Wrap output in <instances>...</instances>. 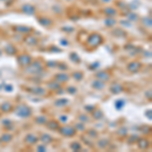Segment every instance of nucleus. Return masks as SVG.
<instances>
[{"label": "nucleus", "instance_id": "f257e3e1", "mask_svg": "<svg viewBox=\"0 0 152 152\" xmlns=\"http://www.w3.org/2000/svg\"><path fill=\"white\" fill-rule=\"evenodd\" d=\"M46 69L45 68V63L41 59L33 60L32 63L25 68H23V72L27 75L38 76L39 74L43 73V71Z\"/></svg>", "mask_w": 152, "mask_h": 152}, {"label": "nucleus", "instance_id": "f03ea898", "mask_svg": "<svg viewBox=\"0 0 152 152\" xmlns=\"http://www.w3.org/2000/svg\"><path fill=\"white\" fill-rule=\"evenodd\" d=\"M12 112L21 119H29L33 116V109L27 104H18L14 106Z\"/></svg>", "mask_w": 152, "mask_h": 152}, {"label": "nucleus", "instance_id": "7ed1b4c3", "mask_svg": "<svg viewBox=\"0 0 152 152\" xmlns=\"http://www.w3.org/2000/svg\"><path fill=\"white\" fill-rule=\"evenodd\" d=\"M104 42V39L100 34L98 33H92L87 37L86 39V43L85 44L89 47L90 49H95L97 47L102 46Z\"/></svg>", "mask_w": 152, "mask_h": 152}, {"label": "nucleus", "instance_id": "20e7f679", "mask_svg": "<svg viewBox=\"0 0 152 152\" xmlns=\"http://www.w3.org/2000/svg\"><path fill=\"white\" fill-rule=\"evenodd\" d=\"M57 132H59V134L61 135V136L65 137V138H73V137H75L77 133H78V132L76 131L75 127L72 125L60 126V128L58 129Z\"/></svg>", "mask_w": 152, "mask_h": 152}, {"label": "nucleus", "instance_id": "39448f33", "mask_svg": "<svg viewBox=\"0 0 152 152\" xmlns=\"http://www.w3.org/2000/svg\"><path fill=\"white\" fill-rule=\"evenodd\" d=\"M33 60H34V58L29 54H27V53H22V54L16 55V61H18V64L21 68H25L27 66H29V64L32 63Z\"/></svg>", "mask_w": 152, "mask_h": 152}, {"label": "nucleus", "instance_id": "423d86ee", "mask_svg": "<svg viewBox=\"0 0 152 152\" xmlns=\"http://www.w3.org/2000/svg\"><path fill=\"white\" fill-rule=\"evenodd\" d=\"M25 91L32 93L34 95H40V96H44L47 95V89L45 87L42 86H38V85H35V86H29V87H22Z\"/></svg>", "mask_w": 152, "mask_h": 152}, {"label": "nucleus", "instance_id": "0eeeda50", "mask_svg": "<svg viewBox=\"0 0 152 152\" xmlns=\"http://www.w3.org/2000/svg\"><path fill=\"white\" fill-rule=\"evenodd\" d=\"M136 144L140 150L145 151V150H147V149L150 148L151 142L148 138H146V136H144V137H139L138 140H137V142H136Z\"/></svg>", "mask_w": 152, "mask_h": 152}, {"label": "nucleus", "instance_id": "6e6552de", "mask_svg": "<svg viewBox=\"0 0 152 152\" xmlns=\"http://www.w3.org/2000/svg\"><path fill=\"white\" fill-rule=\"evenodd\" d=\"M23 142L27 145H29V146H35V145H37L40 142V138H39L38 135L34 133H29L25 135V139H23Z\"/></svg>", "mask_w": 152, "mask_h": 152}, {"label": "nucleus", "instance_id": "1a4fd4ad", "mask_svg": "<svg viewBox=\"0 0 152 152\" xmlns=\"http://www.w3.org/2000/svg\"><path fill=\"white\" fill-rule=\"evenodd\" d=\"M142 67H143L142 63H141L140 61H137V60H135V61L130 62L126 68H127V70L130 72V73L135 74V73H138V72L140 71L141 69H142Z\"/></svg>", "mask_w": 152, "mask_h": 152}, {"label": "nucleus", "instance_id": "9d476101", "mask_svg": "<svg viewBox=\"0 0 152 152\" xmlns=\"http://www.w3.org/2000/svg\"><path fill=\"white\" fill-rule=\"evenodd\" d=\"M95 77L99 79V80L104 81V82H108V81H110V79L112 78V72H111L110 70H102V71L96 72Z\"/></svg>", "mask_w": 152, "mask_h": 152}, {"label": "nucleus", "instance_id": "9b49d317", "mask_svg": "<svg viewBox=\"0 0 152 152\" xmlns=\"http://www.w3.org/2000/svg\"><path fill=\"white\" fill-rule=\"evenodd\" d=\"M53 79L59 82L60 84H65L66 82L70 80V74L66 73V72H59V73L55 74Z\"/></svg>", "mask_w": 152, "mask_h": 152}, {"label": "nucleus", "instance_id": "f8f14e48", "mask_svg": "<svg viewBox=\"0 0 152 152\" xmlns=\"http://www.w3.org/2000/svg\"><path fill=\"white\" fill-rule=\"evenodd\" d=\"M23 43L25 44H27L29 47H36L39 45V43H40V40H39V38L35 37V36H32V35H27L25 38H23Z\"/></svg>", "mask_w": 152, "mask_h": 152}, {"label": "nucleus", "instance_id": "ddd939ff", "mask_svg": "<svg viewBox=\"0 0 152 152\" xmlns=\"http://www.w3.org/2000/svg\"><path fill=\"white\" fill-rule=\"evenodd\" d=\"M124 85L122 83L119 82H113L112 84L109 87V90H110L111 93L113 95H119V93H122L124 91Z\"/></svg>", "mask_w": 152, "mask_h": 152}, {"label": "nucleus", "instance_id": "4468645a", "mask_svg": "<svg viewBox=\"0 0 152 152\" xmlns=\"http://www.w3.org/2000/svg\"><path fill=\"white\" fill-rule=\"evenodd\" d=\"M12 29H13V32L20 34V35H29L33 32V29L27 27V25H13Z\"/></svg>", "mask_w": 152, "mask_h": 152}, {"label": "nucleus", "instance_id": "2eb2a0df", "mask_svg": "<svg viewBox=\"0 0 152 152\" xmlns=\"http://www.w3.org/2000/svg\"><path fill=\"white\" fill-rule=\"evenodd\" d=\"M46 128L48 130H50V131H54L56 132L58 131V129L60 128V126H61V124H60V122L58 121V120H55V119H51V120H48V122L46 123Z\"/></svg>", "mask_w": 152, "mask_h": 152}, {"label": "nucleus", "instance_id": "dca6fc26", "mask_svg": "<svg viewBox=\"0 0 152 152\" xmlns=\"http://www.w3.org/2000/svg\"><path fill=\"white\" fill-rule=\"evenodd\" d=\"M3 51L6 55H8V56H16V55L18 54V48L12 44L5 45V47L3 48Z\"/></svg>", "mask_w": 152, "mask_h": 152}, {"label": "nucleus", "instance_id": "f3484780", "mask_svg": "<svg viewBox=\"0 0 152 152\" xmlns=\"http://www.w3.org/2000/svg\"><path fill=\"white\" fill-rule=\"evenodd\" d=\"M14 106L9 102H4L0 104V111H1L3 114H9L13 111Z\"/></svg>", "mask_w": 152, "mask_h": 152}, {"label": "nucleus", "instance_id": "a211bd4d", "mask_svg": "<svg viewBox=\"0 0 152 152\" xmlns=\"http://www.w3.org/2000/svg\"><path fill=\"white\" fill-rule=\"evenodd\" d=\"M90 86H91V88L95 89V90H102V89L106 88V82L95 78V80L91 82Z\"/></svg>", "mask_w": 152, "mask_h": 152}, {"label": "nucleus", "instance_id": "6ab92c4d", "mask_svg": "<svg viewBox=\"0 0 152 152\" xmlns=\"http://www.w3.org/2000/svg\"><path fill=\"white\" fill-rule=\"evenodd\" d=\"M39 23L41 25H43L44 27H50L54 25V21L53 19H51L50 18H47V16H41V18H38Z\"/></svg>", "mask_w": 152, "mask_h": 152}, {"label": "nucleus", "instance_id": "aec40b11", "mask_svg": "<svg viewBox=\"0 0 152 152\" xmlns=\"http://www.w3.org/2000/svg\"><path fill=\"white\" fill-rule=\"evenodd\" d=\"M90 114H91V117H92V119L95 120V121H99V120H102V119H104V113L102 112V109L97 108V106H96V108L90 113Z\"/></svg>", "mask_w": 152, "mask_h": 152}, {"label": "nucleus", "instance_id": "412c9836", "mask_svg": "<svg viewBox=\"0 0 152 152\" xmlns=\"http://www.w3.org/2000/svg\"><path fill=\"white\" fill-rule=\"evenodd\" d=\"M13 134H11L10 132L6 131L5 133L1 134L0 136V143H3V144H8L13 140Z\"/></svg>", "mask_w": 152, "mask_h": 152}, {"label": "nucleus", "instance_id": "4be33fe9", "mask_svg": "<svg viewBox=\"0 0 152 152\" xmlns=\"http://www.w3.org/2000/svg\"><path fill=\"white\" fill-rule=\"evenodd\" d=\"M21 12L25 14H29V15H34L36 13V7L32 4H25L21 7Z\"/></svg>", "mask_w": 152, "mask_h": 152}, {"label": "nucleus", "instance_id": "5701e85b", "mask_svg": "<svg viewBox=\"0 0 152 152\" xmlns=\"http://www.w3.org/2000/svg\"><path fill=\"white\" fill-rule=\"evenodd\" d=\"M47 87L52 91H58L60 89H62V84H60L59 82H57L56 80L53 79V80L47 82Z\"/></svg>", "mask_w": 152, "mask_h": 152}, {"label": "nucleus", "instance_id": "b1692460", "mask_svg": "<svg viewBox=\"0 0 152 152\" xmlns=\"http://www.w3.org/2000/svg\"><path fill=\"white\" fill-rule=\"evenodd\" d=\"M116 135H117V137L120 139V140H123V139H125L126 137L129 135V131H128V128L127 127H120L119 129L116 131Z\"/></svg>", "mask_w": 152, "mask_h": 152}, {"label": "nucleus", "instance_id": "393cba45", "mask_svg": "<svg viewBox=\"0 0 152 152\" xmlns=\"http://www.w3.org/2000/svg\"><path fill=\"white\" fill-rule=\"evenodd\" d=\"M39 138H40V142H42V144H45V145H49L51 144V143L54 141V138H53L51 135L49 134H41L40 136H39Z\"/></svg>", "mask_w": 152, "mask_h": 152}, {"label": "nucleus", "instance_id": "a878e982", "mask_svg": "<svg viewBox=\"0 0 152 152\" xmlns=\"http://www.w3.org/2000/svg\"><path fill=\"white\" fill-rule=\"evenodd\" d=\"M102 12L104 14H106L108 18H114L118 14V10L116 9L115 7H112V6H108V7H104L102 9Z\"/></svg>", "mask_w": 152, "mask_h": 152}, {"label": "nucleus", "instance_id": "bb28decb", "mask_svg": "<svg viewBox=\"0 0 152 152\" xmlns=\"http://www.w3.org/2000/svg\"><path fill=\"white\" fill-rule=\"evenodd\" d=\"M110 139L108 138H100L99 140H97V142H96V146H97L98 149H106L108 148V146L110 145Z\"/></svg>", "mask_w": 152, "mask_h": 152}, {"label": "nucleus", "instance_id": "cd10ccee", "mask_svg": "<svg viewBox=\"0 0 152 152\" xmlns=\"http://www.w3.org/2000/svg\"><path fill=\"white\" fill-rule=\"evenodd\" d=\"M68 104H69V99H67V98H58L54 102V106H56V108H65V106H68Z\"/></svg>", "mask_w": 152, "mask_h": 152}, {"label": "nucleus", "instance_id": "c85d7f7f", "mask_svg": "<svg viewBox=\"0 0 152 152\" xmlns=\"http://www.w3.org/2000/svg\"><path fill=\"white\" fill-rule=\"evenodd\" d=\"M70 77H72L74 80L77 81V82H80V81L83 79V77H84V73H83L82 71H79V70H77V71L72 72V73L70 74Z\"/></svg>", "mask_w": 152, "mask_h": 152}, {"label": "nucleus", "instance_id": "c756f323", "mask_svg": "<svg viewBox=\"0 0 152 152\" xmlns=\"http://www.w3.org/2000/svg\"><path fill=\"white\" fill-rule=\"evenodd\" d=\"M48 118L46 117V116H43V115H41V116H37V117H35V119H34V122H35L36 124H38V125H41V126H43V125H46V123L48 122Z\"/></svg>", "mask_w": 152, "mask_h": 152}, {"label": "nucleus", "instance_id": "7c9ffc66", "mask_svg": "<svg viewBox=\"0 0 152 152\" xmlns=\"http://www.w3.org/2000/svg\"><path fill=\"white\" fill-rule=\"evenodd\" d=\"M69 147L72 151H81L82 150V145H81V143L79 142V141H73V142H71L69 145Z\"/></svg>", "mask_w": 152, "mask_h": 152}, {"label": "nucleus", "instance_id": "2f4dec72", "mask_svg": "<svg viewBox=\"0 0 152 152\" xmlns=\"http://www.w3.org/2000/svg\"><path fill=\"white\" fill-rule=\"evenodd\" d=\"M81 140L83 141V143H84L86 146L88 147H93L95 146V143L92 142V139L90 138V137H88L86 134L83 135V136H81Z\"/></svg>", "mask_w": 152, "mask_h": 152}, {"label": "nucleus", "instance_id": "473e14b6", "mask_svg": "<svg viewBox=\"0 0 152 152\" xmlns=\"http://www.w3.org/2000/svg\"><path fill=\"white\" fill-rule=\"evenodd\" d=\"M139 135H137V134H133V135H128L126 138H127V143L129 145H133V144H136V142H137V140H138V138H139Z\"/></svg>", "mask_w": 152, "mask_h": 152}, {"label": "nucleus", "instance_id": "72a5a7b5", "mask_svg": "<svg viewBox=\"0 0 152 152\" xmlns=\"http://www.w3.org/2000/svg\"><path fill=\"white\" fill-rule=\"evenodd\" d=\"M69 60L73 63H76V64H80L81 62V58L78 56V54L75 52H71L69 54Z\"/></svg>", "mask_w": 152, "mask_h": 152}, {"label": "nucleus", "instance_id": "f704fd0d", "mask_svg": "<svg viewBox=\"0 0 152 152\" xmlns=\"http://www.w3.org/2000/svg\"><path fill=\"white\" fill-rule=\"evenodd\" d=\"M85 134L91 139H97L98 138V132L95 129H87L85 130Z\"/></svg>", "mask_w": 152, "mask_h": 152}, {"label": "nucleus", "instance_id": "c9c22d12", "mask_svg": "<svg viewBox=\"0 0 152 152\" xmlns=\"http://www.w3.org/2000/svg\"><path fill=\"white\" fill-rule=\"evenodd\" d=\"M140 132L142 135L144 136H148V135L151 134V126H148V125H144L140 128Z\"/></svg>", "mask_w": 152, "mask_h": 152}, {"label": "nucleus", "instance_id": "e433bc0d", "mask_svg": "<svg viewBox=\"0 0 152 152\" xmlns=\"http://www.w3.org/2000/svg\"><path fill=\"white\" fill-rule=\"evenodd\" d=\"M65 91L68 93V95H75L77 93V91H78V89H77V87H75L74 85H69V86H66Z\"/></svg>", "mask_w": 152, "mask_h": 152}, {"label": "nucleus", "instance_id": "4c0bfd02", "mask_svg": "<svg viewBox=\"0 0 152 152\" xmlns=\"http://www.w3.org/2000/svg\"><path fill=\"white\" fill-rule=\"evenodd\" d=\"M74 127H75L77 132H85V130H86V128H85V124L82 123V122H78V123H76L75 125H74Z\"/></svg>", "mask_w": 152, "mask_h": 152}, {"label": "nucleus", "instance_id": "58836bf2", "mask_svg": "<svg viewBox=\"0 0 152 152\" xmlns=\"http://www.w3.org/2000/svg\"><path fill=\"white\" fill-rule=\"evenodd\" d=\"M77 119L79 120V122H82V123H88L89 122V117L87 115L85 114H79L78 117H77Z\"/></svg>", "mask_w": 152, "mask_h": 152}, {"label": "nucleus", "instance_id": "ea45409f", "mask_svg": "<svg viewBox=\"0 0 152 152\" xmlns=\"http://www.w3.org/2000/svg\"><path fill=\"white\" fill-rule=\"evenodd\" d=\"M58 61H47L45 62V68H56Z\"/></svg>", "mask_w": 152, "mask_h": 152}, {"label": "nucleus", "instance_id": "a19ab883", "mask_svg": "<svg viewBox=\"0 0 152 152\" xmlns=\"http://www.w3.org/2000/svg\"><path fill=\"white\" fill-rule=\"evenodd\" d=\"M116 23H117V20H116L114 18H108L106 19V25H108V27H114Z\"/></svg>", "mask_w": 152, "mask_h": 152}, {"label": "nucleus", "instance_id": "79ce46f5", "mask_svg": "<svg viewBox=\"0 0 152 152\" xmlns=\"http://www.w3.org/2000/svg\"><path fill=\"white\" fill-rule=\"evenodd\" d=\"M58 69L60 70V71H65V70H68V66L66 63H64V62H58L57 64V67Z\"/></svg>", "mask_w": 152, "mask_h": 152}, {"label": "nucleus", "instance_id": "37998d69", "mask_svg": "<svg viewBox=\"0 0 152 152\" xmlns=\"http://www.w3.org/2000/svg\"><path fill=\"white\" fill-rule=\"evenodd\" d=\"M125 106V102H124L123 99H118L117 102H116V104H115V106H116V109L117 110H121L123 106Z\"/></svg>", "mask_w": 152, "mask_h": 152}, {"label": "nucleus", "instance_id": "c03bdc74", "mask_svg": "<svg viewBox=\"0 0 152 152\" xmlns=\"http://www.w3.org/2000/svg\"><path fill=\"white\" fill-rule=\"evenodd\" d=\"M142 22L145 23V25H146V27H149L150 29L151 27V18H142Z\"/></svg>", "mask_w": 152, "mask_h": 152}, {"label": "nucleus", "instance_id": "a18cd8bd", "mask_svg": "<svg viewBox=\"0 0 152 152\" xmlns=\"http://www.w3.org/2000/svg\"><path fill=\"white\" fill-rule=\"evenodd\" d=\"M114 34L117 37H120V36H124V35H126V33L125 32L123 31V29H116L115 31H114Z\"/></svg>", "mask_w": 152, "mask_h": 152}, {"label": "nucleus", "instance_id": "49530a36", "mask_svg": "<svg viewBox=\"0 0 152 152\" xmlns=\"http://www.w3.org/2000/svg\"><path fill=\"white\" fill-rule=\"evenodd\" d=\"M95 108H96V106H91V104H87V106H84V110L86 111L87 113H89V114H90V113L92 112V111L95 110Z\"/></svg>", "mask_w": 152, "mask_h": 152}, {"label": "nucleus", "instance_id": "de8ad7c7", "mask_svg": "<svg viewBox=\"0 0 152 152\" xmlns=\"http://www.w3.org/2000/svg\"><path fill=\"white\" fill-rule=\"evenodd\" d=\"M1 125L3 127H6V126H9V125H12V122L10 121L9 119H3L1 121Z\"/></svg>", "mask_w": 152, "mask_h": 152}, {"label": "nucleus", "instance_id": "09e8293b", "mask_svg": "<svg viewBox=\"0 0 152 152\" xmlns=\"http://www.w3.org/2000/svg\"><path fill=\"white\" fill-rule=\"evenodd\" d=\"M37 151L38 152H45L47 151V147L45 144H40L37 146Z\"/></svg>", "mask_w": 152, "mask_h": 152}, {"label": "nucleus", "instance_id": "8fccbe9b", "mask_svg": "<svg viewBox=\"0 0 152 152\" xmlns=\"http://www.w3.org/2000/svg\"><path fill=\"white\" fill-rule=\"evenodd\" d=\"M58 121L60 122V123H66V122L68 121V116L66 115H61L59 117V120Z\"/></svg>", "mask_w": 152, "mask_h": 152}, {"label": "nucleus", "instance_id": "3c124183", "mask_svg": "<svg viewBox=\"0 0 152 152\" xmlns=\"http://www.w3.org/2000/svg\"><path fill=\"white\" fill-rule=\"evenodd\" d=\"M128 16H129L130 20H132V21H136V19L138 18V15H137L136 13H133V12L128 14Z\"/></svg>", "mask_w": 152, "mask_h": 152}, {"label": "nucleus", "instance_id": "603ef678", "mask_svg": "<svg viewBox=\"0 0 152 152\" xmlns=\"http://www.w3.org/2000/svg\"><path fill=\"white\" fill-rule=\"evenodd\" d=\"M145 95H146V97H148V96H149V100H151V90H150V89H149L148 91H146V93H145Z\"/></svg>", "mask_w": 152, "mask_h": 152}, {"label": "nucleus", "instance_id": "864d4df0", "mask_svg": "<svg viewBox=\"0 0 152 152\" xmlns=\"http://www.w3.org/2000/svg\"><path fill=\"white\" fill-rule=\"evenodd\" d=\"M149 115V120H151V110H148V112H146V116Z\"/></svg>", "mask_w": 152, "mask_h": 152}, {"label": "nucleus", "instance_id": "5fc2aeb1", "mask_svg": "<svg viewBox=\"0 0 152 152\" xmlns=\"http://www.w3.org/2000/svg\"><path fill=\"white\" fill-rule=\"evenodd\" d=\"M102 1H104V2H106H106H110L111 0H102Z\"/></svg>", "mask_w": 152, "mask_h": 152}, {"label": "nucleus", "instance_id": "6e6d98bb", "mask_svg": "<svg viewBox=\"0 0 152 152\" xmlns=\"http://www.w3.org/2000/svg\"><path fill=\"white\" fill-rule=\"evenodd\" d=\"M1 116H2V112L0 111V118H1Z\"/></svg>", "mask_w": 152, "mask_h": 152}, {"label": "nucleus", "instance_id": "4d7b16f0", "mask_svg": "<svg viewBox=\"0 0 152 152\" xmlns=\"http://www.w3.org/2000/svg\"><path fill=\"white\" fill-rule=\"evenodd\" d=\"M67 1H72V0H67Z\"/></svg>", "mask_w": 152, "mask_h": 152}]
</instances>
